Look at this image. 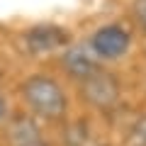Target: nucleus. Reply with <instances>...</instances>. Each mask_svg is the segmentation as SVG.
<instances>
[{"label": "nucleus", "instance_id": "f257e3e1", "mask_svg": "<svg viewBox=\"0 0 146 146\" xmlns=\"http://www.w3.org/2000/svg\"><path fill=\"white\" fill-rule=\"evenodd\" d=\"M22 100L36 117L46 122H61L68 112V95L63 85L49 73H32L20 85Z\"/></svg>", "mask_w": 146, "mask_h": 146}, {"label": "nucleus", "instance_id": "f03ea898", "mask_svg": "<svg viewBox=\"0 0 146 146\" xmlns=\"http://www.w3.org/2000/svg\"><path fill=\"white\" fill-rule=\"evenodd\" d=\"M131 32L122 22H107L90 36V54L98 61H119L131 49Z\"/></svg>", "mask_w": 146, "mask_h": 146}, {"label": "nucleus", "instance_id": "7ed1b4c3", "mask_svg": "<svg viewBox=\"0 0 146 146\" xmlns=\"http://www.w3.org/2000/svg\"><path fill=\"white\" fill-rule=\"evenodd\" d=\"M78 90H80V98L95 110H112L119 102V95H122V85L117 76L110 71H102V68L95 71L83 83H78Z\"/></svg>", "mask_w": 146, "mask_h": 146}, {"label": "nucleus", "instance_id": "20e7f679", "mask_svg": "<svg viewBox=\"0 0 146 146\" xmlns=\"http://www.w3.org/2000/svg\"><path fill=\"white\" fill-rule=\"evenodd\" d=\"M25 44L32 54H51L68 44V32L56 25H36L25 34Z\"/></svg>", "mask_w": 146, "mask_h": 146}, {"label": "nucleus", "instance_id": "39448f33", "mask_svg": "<svg viewBox=\"0 0 146 146\" xmlns=\"http://www.w3.org/2000/svg\"><path fill=\"white\" fill-rule=\"evenodd\" d=\"M61 68L66 71L68 78L83 83L85 78H90L95 71H100V61L83 46H68L61 54Z\"/></svg>", "mask_w": 146, "mask_h": 146}, {"label": "nucleus", "instance_id": "423d86ee", "mask_svg": "<svg viewBox=\"0 0 146 146\" xmlns=\"http://www.w3.org/2000/svg\"><path fill=\"white\" fill-rule=\"evenodd\" d=\"M7 136L15 146H25V144H32V141H39V127L29 115H17L10 119Z\"/></svg>", "mask_w": 146, "mask_h": 146}, {"label": "nucleus", "instance_id": "0eeeda50", "mask_svg": "<svg viewBox=\"0 0 146 146\" xmlns=\"http://www.w3.org/2000/svg\"><path fill=\"white\" fill-rule=\"evenodd\" d=\"M127 146H146V112L131 122L127 131Z\"/></svg>", "mask_w": 146, "mask_h": 146}, {"label": "nucleus", "instance_id": "6e6552de", "mask_svg": "<svg viewBox=\"0 0 146 146\" xmlns=\"http://www.w3.org/2000/svg\"><path fill=\"white\" fill-rule=\"evenodd\" d=\"M131 12H134L136 22L146 29V0H134V5H131Z\"/></svg>", "mask_w": 146, "mask_h": 146}, {"label": "nucleus", "instance_id": "1a4fd4ad", "mask_svg": "<svg viewBox=\"0 0 146 146\" xmlns=\"http://www.w3.org/2000/svg\"><path fill=\"white\" fill-rule=\"evenodd\" d=\"M5 119H7V100L0 95V124H3Z\"/></svg>", "mask_w": 146, "mask_h": 146}, {"label": "nucleus", "instance_id": "9d476101", "mask_svg": "<svg viewBox=\"0 0 146 146\" xmlns=\"http://www.w3.org/2000/svg\"><path fill=\"white\" fill-rule=\"evenodd\" d=\"M25 146H49V144H46V141H42V139H39V141H32V144H25Z\"/></svg>", "mask_w": 146, "mask_h": 146}, {"label": "nucleus", "instance_id": "9b49d317", "mask_svg": "<svg viewBox=\"0 0 146 146\" xmlns=\"http://www.w3.org/2000/svg\"><path fill=\"white\" fill-rule=\"evenodd\" d=\"M98 146H107V144H98Z\"/></svg>", "mask_w": 146, "mask_h": 146}]
</instances>
